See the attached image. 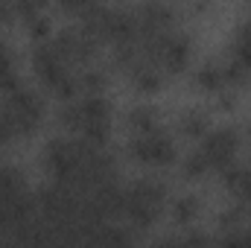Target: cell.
<instances>
[{"label": "cell", "mask_w": 251, "mask_h": 248, "mask_svg": "<svg viewBox=\"0 0 251 248\" xmlns=\"http://www.w3.org/2000/svg\"><path fill=\"white\" fill-rule=\"evenodd\" d=\"M59 123L97 146H105L111 137V102L105 99V94H82L64 102Z\"/></svg>", "instance_id": "1"}, {"label": "cell", "mask_w": 251, "mask_h": 248, "mask_svg": "<svg viewBox=\"0 0 251 248\" xmlns=\"http://www.w3.org/2000/svg\"><path fill=\"white\" fill-rule=\"evenodd\" d=\"M167 201H170V193L161 181L140 178L123 190V219L137 231L152 228L167 210Z\"/></svg>", "instance_id": "2"}, {"label": "cell", "mask_w": 251, "mask_h": 248, "mask_svg": "<svg viewBox=\"0 0 251 248\" xmlns=\"http://www.w3.org/2000/svg\"><path fill=\"white\" fill-rule=\"evenodd\" d=\"M0 114L9 123L15 140H18V137L32 134L41 125V120H44V99L35 91H29V88H15V91L3 94Z\"/></svg>", "instance_id": "3"}, {"label": "cell", "mask_w": 251, "mask_h": 248, "mask_svg": "<svg viewBox=\"0 0 251 248\" xmlns=\"http://www.w3.org/2000/svg\"><path fill=\"white\" fill-rule=\"evenodd\" d=\"M126 149H128L131 161H137L143 167H155V170L173 167L176 158H178L176 140L164 128H155V131H146V134H131Z\"/></svg>", "instance_id": "4"}, {"label": "cell", "mask_w": 251, "mask_h": 248, "mask_svg": "<svg viewBox=\"0 0 251 248\" xmlns=\"http://www.w3.org/2000/svg\"><path fill=\"white\" fill-rule=\"evenodd\" d=\"M199 149L204 152V158H207V164H210V173L222 175L225 170H231V167L237 164L240 134H237V128H231V125L210 128V131L199 140Z\"/></svg>", "instance_id": "5"}, {"label": "cell", "mask_w": 251, "mask_h": 248, "mask_svg": "<svg viewBox=\"0 0 251 248\" xmlns=\"http://www.w3.org/2000/svg\"><path fill=\"white\" fill-rule=\"evenodd\" d=\"M32 73L35 79L53 94L59 85H62L70 73V64L64 62V56L56 50L53 38H44V41H35V50H32Z\"/></svg>", "instance_id": "6"}, {"label": "cell", "mask_w": 251, "mask_h": 248, "mask_svg": "<svg viewBox=\"0 0 251 248\" xmlns=\"http://www.w3.org/2000/svg\"><path fill=\"white\" fill-rule=\"evenodd\" d=\"M50 38H53L56 50L64 56V62L70 64V67L73 64L85 67L88 62H94V56L100 53V41L91 32H85L82 26H64V29H59Z\"/></svg>", "instance_id": "7"}, {"label": "cell", "mask_w": 251, "mask_h": 248, "mask_svg": "<svg viewBox=\"0 0 251 248\" xmlns=\"http://www.w3.org/2000/svg\"><path fill=\"white\" fill-rule=\"evenodd\" d=\"M137 26H140V38L143 35H158L167 29H176V9L167 0H146L137 9Z\"/></svg>", "instance_id": "8"}, {"label": "cell", "mask_w": 251, "mask_h": 248, "mask_svg": "<svg viewBox=\"0 0 251 248\" xmlns=\"http://www.w3.org/2000/svg\"><path fill=\"white\" fill-rule=\"evenodd\" d=\"M190 56H193L190 38L184 32H178V29H170L167 38H164V50H161V67L176 76L190 64Z\"/></svg>", "instance_id": "9"}, {"label": "cell", "mask_w": 251, "mask_h": 248, "mask_svg": "<svg viewBox=\"0 0 251 248\" xmlns=\"http://www.w3.org/2000/svg\"><path fill=\"white\" fill-rule=\"evenodd\" d=\"M126 76L131 79V85H134L140 94H155V91H161V85H164V70H161L158 64H149V62L131 64V67L126 70Z\"/></svg>", "instance_id": "10"}, {"label": "cell", "mask_w": 251, "mask_h": 248, "mask_svg": "<svg viewBox=\"0 0 251 248\" xmlns=\"http://www.w3.org/2000/svg\"><path fill=\"white\" fill-rule=\"evenodd\" d=\"M193 85L199 88V91H204V94H225L228 91V79H225V67L219 62H204L199 70H196V76H193Z\"/></svg>", "instance_id": "11"}, {"label": "cell", "mask_w": 251, "mask_h": 248, "mask_svg": "<svg viewBox=\"0 0 251 248\" xmlns=\"http://www.w3.org/2000/svg\"><path fill=\"white\" fill-rule=\"evenodd\" d=\"M126 125L131 134H146V131H155L161 128V117L152 105H134L128 114H126Z\"/></svg>", "instance_id": "12"}, {"label": "cell", "mask_w": 251, "mask_h": 248, "mask_svg": "<svg viewBox=\"0 0 251 248\" xmlns=\"http://www.w3.org/2000/svg\"><path fill=\"white\" fill-rule=\"evenodd\" d=\"M176 128H178V134H184L190 140H201V137L210 131V117H207L204 111H199V108H190V111H184V114L178 117Z\"/></svg>", "instance_id": "13"}, {"label": "cell", "mask_w": 251, "mask_h": 248, "mask_svg": "<svg viewBox=\"0 0 251 248\" xmlns=\"http://www.w3.org/2000/svg\"><path fill=\"white\" fill-rule=\"evenodd\" d=\"M228 56H231L234 62H240L251 73V21H243V24L234 29L231 53H228Z\"/></svg>", "instance_id": "14"}, {"label": "cell", "mask_w": 251, "mask_h": 248, "mask_svg": "<svg viewBox=\"0 0 251 248\" xmlns=\"http://www.w3.org/2000/svg\"><path fill=\"white\" fill-rule=\"evenodd\" d=\"M181 173H184V178H187V181H199V178L210 175V164H207V158H204V152H201L199 146H196V149H190L187 155H184Z\"/></svg>", "instance_id": "15"}, {"label": "cell", "mask_w": 251, "mask_h": 248, "mask_svg": "<svg viewBox=\"0 0 251 248\" xmlns=\"http://www.w3.org/2000/svg\"><path fill=\"white\" fill-rule=\"evenodd\" d=\"M196 216H199V198L196 196H181V198L173 201V222L176 225L187 228V225L196 222Z\"/></svg>", "instance_id": "16"}, {"label": "cell", "mask_w": 251, "mask_h": 248, "mask_svg": "<svg viewBox=\"0 0 251 248\" xmlns=\"http://www.w3.org/2000/svg\"><path fill=\"white\" fill-rule=\"evenodd\" d=\"M76 79H79L82 94H105V88H108V73L94 70V67H82V73Z\"/></svg>", "instance_id": "17"}, {"label": "cell", "mask_w": 251, "mask_h": 248, "mask_svg": "<svg viewBox=\"0 0 251 248\" xmlns=\"http://www.w3.org/2000/svg\"><path fill=\"white\" fill-rule=\"evenodd\" d=\"M12 3H15L18 21H24V24H29L32 18H38V15L50 6V0H12Z\"/></svg>", "instance_id": "18"}, {"label": "cell", "mask_w": 251, "mask_h": 248, "mask_svg": "<svg viewBox=\"0 0 251 248\" xmlns=\"http://www.w3.org/2000/svg\"><path fill=\"white\" fill-rule=\"evenodd\" d=\"M56 3H59V9H62L67 18H82L85 12H91L102 0H56Z\"/></svg>", "instance_id": "19"}, {"label": "cell", "mask_w": 251, "mask_h": 248, "mask_svg": "<svg viewBox=\"0 0 251 248\" xmlns=\"http://www.w3.org/2000/svg\"><path fill=\"white\" fill-rule=\"evenodd\" d=\"M26 26V32L35 38V41H44V38H50V21L44 18V15H38V18H32L29 24H24Z\"/></svg>", "instance_id": "20"}, {"label": "cell", "mask_w": 251, "mask_h": 248, "mask_svg": "<svg viewBox=\"0 0 251 248\" xmlns=\"http://www.w3.org/2000/svg\"><path fill=\"white\" fill-rule=\"evenodd\" d=\"M18 15H15V3L12 0H0V26H9L15 24Z\"/></svg>", "instance_id": "21"}, {"label": "cell", "mask_w": 251, "mask_h": 248, "mask_svg": "<svg viewBox=\"0 0 251 248\" xmlns=\"http://www.w3.org/2000/svg\"><path fill=\"white\" fill-rule=\"evenodd\" d=\"M249 6H251V0H249Z\"/></svg>", "instance_id": "22"}]
</instances>
